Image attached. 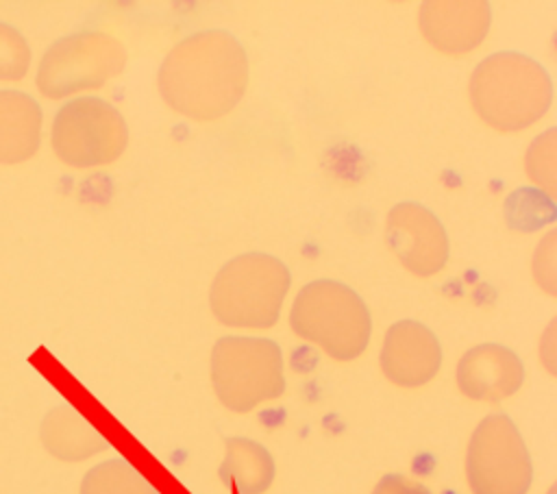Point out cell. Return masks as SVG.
Listing matches in <instances>:
<instances>
[{"instance_id": "cell-7", "label": "cell", "mask_w": 557, "mask_h": 494, "mask_svg": "<svg viewBox=\"0 0 557 494\" xmlns=\"http://www.w3.org/2000/svg\"><path fill=\"white\" fill-rule=\"evenodd\" d=\"M54 155L70 168H98L113 163L128 144L122 113L102 98H74L52 122Z\"/></svg>"}, {"instance_id": "cell-16", "label": "cell", "mask_w": 557, "mask_h": 494, "mask_svg": "<svg viewBox=\"0 0 557 494\" xmlns=\"http://www.w3.org/2000/svg\"><path fill=\"white\" fill-rule=\"evenodd\" d=\"M81 494H159V492L128 461L109 459L94 466L83 477Z\"/></svg>"}, {"instance_id": "cell-18", "label": "cell", "mask_w": 557, "mask_h": 494, "mask_svg": "<svg viewBox=\"0 0 557 494\" xmlns=\"http://www.w3.org/2000/svg\"><path fill=\"white\" fill-rule=\"evenodd\" d=\"M30 65V46L26 37L0 22V83L2 81H22Z\"/></svg>"}, {"instance_id": "cell-4", "label": "cell", "mask_w": 557, "mask_h": 494, "mask_svg": "<svg viewBox=\"0 0 557 494\" xmlns=\"http://www.w3.org/2000/svg\"><path fill=\"white\" fill-rule=\"evenodd\" d=\"M289 289V270L263 252L237 255L213 279L209 305L226 326L270 329L281 313Z\"/></svg>"}, {"instance_id": "cell-17", "label": "cell", "mask_w": 557, "mask_h": 494, "mask_svg": "<svg viewBox=\"0 0 557 494\" xmlns=\"http://www.w3.org/2000/svg\"><path fill=\"white\" fill-rule=\"evenodd\" d=\"M557 131L548 128L544 135L535 137L524 157V170L533 185H537L548 198L557 194Z\"/></svg>"}, {"instance_id": "cell-3", "label": "cell", "mask_w": 557, "mask_h": 494, "mask_svg": "<svg viewBox=\"0 0 557 494\" xmlns=\"http://www.w3.org/2000/svg\"><path fill=\"white\" fill-rule=\"evenodd\" d=\"M289 326L333 359L350 361L366 350L372 320L355 289L339 281L320 279L298 292L289 311Z\"/></svg>"}, {"instance_id": "cell-13", "label": "cell", "mask_w": 557, "mask_h": 494, "mask_svg": "<svg viewBox=\"0 0 557 494\" xmlns=\"http://www.w3.org/2000/svg\"><path fill=\"white\" fill-rule=\"evenodd\" d=\"M41 109L24 91L0 89V163H22L39 150Z\"/></svg>"}, {"instance_id": "cell-9", "label": "cell", "mask_w": 557, "mask_h": 494, "mask_svg": "<svg viewBox=\"0 0 557 494\" xmlns=\"http://www.w3.org/2000/svg\"><path fill=\"white\" fill-rule=\"evenodd\" d=\"M385 242L394 257L416 276H433L448 261V235L435 213L418 202H400L385 220Z\"/></svg>"}, {"instance_id": "cell-19", "label": "cell", "mask_w": 557, "mask_h": 494, "mask_svg": "<svg viewBox=\"0 0 557 494\" xmlns=\"http://www.w3.org/2000/svg\"><path fill=\"white\" fill-rule=\"evenodd\" d=\"M555 237L557 233L550 231L535 248V255H533V276H535V283L550 296H555Z\"/></svg>"}, {"instance_id": "cell-14", "label": "cell", "mask_w": 557, "mask_h": 494, "mask_svg": "<svg viewBox=\"0 0 557 494\" xmlns=\"http://www.w3.org/2000/svg\"><path fill=\"white\" fill-rule=\"evenodd\" d=\"M39 435L44 448L63 461H81L109 446L104 435L70 405L50 409L41 422Z\"/></svg>"}, {"instance_id": "cell-11", "label": "cell", "mask_w": 557, "mask_h": 494, "mask_svg": "<svg viewBox=\"0 0 557 494\" xmlns=\"http://www.w3.org/2000/svg\"><path fill=\"white\" fill-rule=\"evenodd\" d=\"M442 366V348L431 329L416 320H400L385 333L381 346V370L400 387L429 383Z\"/></svg>"}, {"instance_id": "cell-15", "label": "cell", "mask_w": 557, "mask_h": 494, "mask_svg": "<svg viewBox=\"0 0 557 494\" xmlns=\"http://www.w3.org/2000/svg\"><path fill=\"white\" fill-rule=\"evenodd\" d=\"M220 479L235 483L242 494H263L274 479V459L257 442L246 437L226 440Z\"/></svg>"}, {"instance_id": "cell-10", "label": "cell", "mask_w": 557, "mask_h": 494, "mask_svg": "<svg viewBox=\"0 0 557 494\" xmlns=\"http://www.w3.org/2000/svg\"><path fill=\"white\" fill-rule=\"evenodd\" d=\"M490 4L483 0H431L420 7L422 37L440 52L461 57L481 46L490 33Z\"/></svg>"}, {"instance_id": "cell-2", "label": "cell", "mask_w": 557, "mask_h": 494, "mask_svg": "<svg viewBox=\"0 0 557 494\" xmlns=\"http://www.w3.org/2000/svg\"><path fill=\"white\" fill-rule=\"evenodd\" d=\"M468 98L483 124L498 133H518L548 111L553 83L535 59L496 52L474 67Z\"/></svg>"}, {"instance_id": "cell-8", "label": "cell", "mask_w": 557, "mask_h": 494, "mask_svg": "<svg viewBox=\"0 0 557 494\" xmlns=\"http://www.w3.org/2000/svg\"><path fill=\"white\" fill-rule=\"evenodd\" d=\"M531 474V457L516 424L503 413L483 418L466 450L472 494H527Z\"/></svg>"}, {"instance_id": "cell-5", "label": "cell", "mask_w": 557, "mask_h": 494, "mask_svg": "<svg viewBox=\"0 0 557 494\" xmlns=\"http://www.w3.org/2000/svg\"><path fill=\"white\" fill-rule=\"evenodd\" d=\"M211 381L224 407L246 413L285 390L281 348L272 339L228 335L211 353Z\"/></svg>"}, {"instance_id": "cell-1", "label": "cell", "mask_w": 557, "mask_h": 494, "mask_svg": "<svg viewBox=\"0 0 557 494\" xmlns=\"http://www.w3.org/2000/svg\"><path fill=\"white\" fill-rule=\"evenodd\" d=\"M157 83L172 111L194 122H213L244 98L248 57L226 30H200L168 52Z\"/></svg>"}, {"instance_id": "cell-6", "label": "cell", "mask_w": 557, "mask_h": 494, "mask_svg": "<svg viewBox=\"0 0 557 494\" xmlns=\"http://www.w3.org/2000/svg\"><path fill=\"white\" fill-rule=\"evenodd\" d=\"M126 65L120 39L102 30H83L54 41L39 61L37 89L46 98H67L98 89Z\"/></svg>"}, {"instance_id": "cell-20", "label": "cell", "mask_w": 557, "mask_h": 494, "mask_svg": "<svg viewBox=\"0 0 557 494\" xmlns=\"http://www.w3.org/2000/svg\"><path fill=\"white\" fill-rule=\"evenodd\" d=\"M372 494H431L422 483L403 477V474H387L383 477Z\"/></svg>"}, {"instance_id": "cell-12", "label": "cell", "mask_w": 557, "mask_h": 494, "mask_svg": "<svg viewBox=\"0 0 557 494\" xmlns=\"http://www.w3.org/2000/svg\"><path fill=\"white\" fill-rule=\"evenodd\" d=\"M524 366L500 344H479L463 353L457 366V385L472 400L498 403L522 387Z\"/></svg>"}]
</instances>
